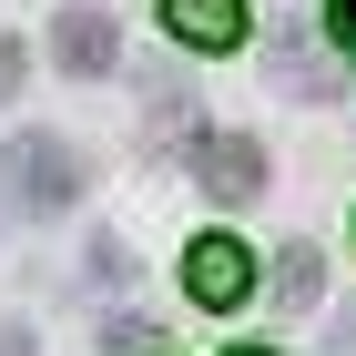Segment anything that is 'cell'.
<instances>
[{"label":"cell","mask_w":356,"mask_h":356,"mask_svg":"<svg viewBox=\"0 0 356 356\" xmlns=\"http://www.w3.org/2000/svg\"><path fill=\"white\" fill-rule=\"evenodd\" d=\"M184 285H193V305H234L254 296V245H234V234H193V254H184Z\"/></svg>","instance_id":"obj_1"},{"label":"cell","mask_w":356,"mask_h":356,"mask_svg":"<svg viewBox=\"0 0 356 356\" xmlns=\"http://www.w3.org/2000/svg\"><path fill=\"white\" fill-rule=\"evenodd\" d=\"M10 184H21L31 214H61V204L82 193V173H72V153H61L51 133H21V143H10Z\"/></svg>","instance_id":"obj_2"},{"label":"cell","mask_w":356,"mask_h":356,"mask_svg":"<svg viewBox=\"0 0 356 356\" xmlns=\"http://www.w3.org/2000/svg\"><path fill=\"white\" fill-rule=\"evenodd\" d=\"M51 51H61V72H72V82H102V72H112V51H122V31H112V10L72 0V10L51 21Z\"/></svg>","instance_id":"obj_3"},{"label":"cell","mask_w":356,"mask_h":356,"mask_svg":"<svg viewBox=\"0 0 356 356\" xmlns=\"http://www.w3.org/2000/svg\"><path fill=\"white\" fill-rule=\"evenodd\" d=\"M193 173H204L214 204H254V193H265V153H254L245 133H204L193 143Z\"/></svg>","instance_id":"obj_4"},{"label":"cell","mask_w":356,"mask_h":356,"mask_svg":"<svg viewBox=\"0 0 356 356\" xmlns=\"http://www.w3.org/2000/svg\"><path fill=\"white\" fill-rule=\"evenodd\" d=\"M265 72H275V92H296V102H336V61L305 41V21H285V31H275Z\"/></svg>","instance_id":"obj_5"},{"label":"cell","mask_w":356,"mask_h":356,"mask_svg":"<svg viewBox=\"0 0 356 356\" xmlns=\"http://www.w3.org/2000/svg\"><path fill=\"white\" fill-rule=\"evenodd\" d=\"M163 31L184 51H234L245 41V0H163Z\"/></svg>","instance_id":"obj_6"},{"label":"cell","mask_w":356,"mask_h":356,"mask_svg":"<svg viewBox=\"0 0 356 356\" xmlns=\"http://www.w3.org/2000/svg\"><path fill=\"white\" fill-rule=\"evenodd\" d=\"M316 296H326V265H316V245H285V254H275V305H285V316H305Z\"/></svg>","instance_id":"obj_7"},{"label":"cell","mask_w":356,"mask_h":356,"mask_svg":"<svg viewBox=\"0 0 356 356\" xmlns=\"http://www.w3.org/2000/svg\"><path fill=\"white\" fill-rule=\"evenodd\" d=\"M102 336H112V356H153V326H143V316H112Z\"/></svg>","instance_id":"obj_8"},{"label":"cell","mask_w":356,"mask_h":356,"mask_svg":"<svg viewBox=\"0 0 356 356\" xmlns=\"http://www.w3.org/2000/svg\"><path fill=\"white\" fill-rule=\"evenodd\" d=\"M21 92V41H0V102Z\"/></svg>","instance_id":"obj_9"},{"label":"cell","mask_w":356,"mask_h":356,"mask_svg":"<svg viewBox=\"0 0 356 356\" xmlns=\"http://www.w3.org/2000/svg\"><path fill=\"white\" fill-rule=\"evenodd\" d=\"M326 21H336V41L356 51V0H326Z\"/></svg>","instance_id":"obj_10"},{"label":"cell","mask_w":356,"mask_h":356,"mask_svg":"<svg viewBox=\"0 0 356 356\" xmlns=\"http://www.w3.org/2000/svg\"><path fill=\"white\" fill-rule=\"evenodd\" d=\"M0 356H31V336H0Z\"/></svg>","instance_id":"obj_11"},{"label":"cell","mask_w":356,"mask_h":356,"mask_svg":"<svg viewBox=\"0 0 356 356\" xmlns=\"http://www.w3.org/2000/svg\"><path fill=\"white\" fill-rule=\"evenodd\" d=\"M234 356H265V346H234Z\"/></svg>","instance_id":"obj_12"}]
</instances>
